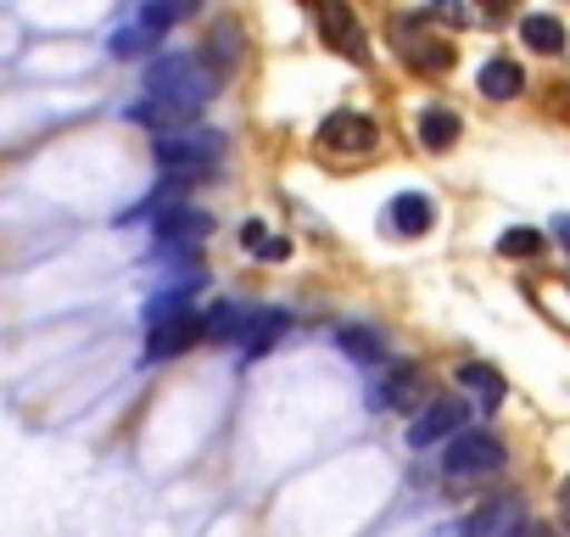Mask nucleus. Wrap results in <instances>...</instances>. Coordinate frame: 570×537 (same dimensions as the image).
Here are the masks:
<instances>
[{"mask_svg": "<svg viewBox=\"0 0 570 537\" xmlns=\"http://www.w3.org/2000/svg\"><path fill=\"white\" fill-rule=\"evenodd\" d=\"M459 387L475 398V409H498L509 398V381L492 364H459Z\"/></svg>", "mask_w": 570, "mask_h": 537, "instance_id": "ddd939ff", "label": "nucleus"}, {"mask_svg": "<svg viewBox=\"0 0 570 537\" xmlns=\"http://www.w3.org/2000/svg\"><path fill=\"white\" fill-rule=\"evenodd\" d=\"M320 29H325V46L353 57V62H370V46H364V29L347 7H320Z\"/></svg>", "mask_w": 570, "mask_h": 537, "instance_id": "1a4fd4ad", "label": "nucleus"}, {"mask_svg": "<svg viewBox=\"0 0 570 537\" xmlns=\"http://www.w3.org/2000/svg\"><path fill=\"white\" fill-rule=\"evenodd\" d=\"M431 537H464V531H459V526H442V531H431Z\"/></svg>", "mask_w": 570, "mask_h": 537, "instance_id": "5701e85b", "label": "nucleus"}, {"mask_svg": "<svg viewBox=\"0 0 570 537\" xmlns=\"http://www.w3.org/2000/svg\"><path fill=\"white\" fill-rule=\"evenodd\" d=\"M151 157L168 168V179L190 185V179H202V174H213V168L224 163V135H218V129L190 124V129L157 135V140H151Z\"/></svg>", "mask_w": 570, "mask_h": 537, "instance_id": "f03ea898", "label": "nucleus"}, {"mask_svg": "<svg viewBox=\"0 0 570 537\" xmlns=\"http://www.w3.org/2000/svg\"><path fill=\"white\" fill-rule=\"evenodd\" d=\"M381 146V124L370 113H331L320 124V152L325 157H370Z\"/></svg>", "mask_w": 570, "mask_h": 537, "instance_id": "39448f33", "label": "nucleus"}, {"mask_svg": "<svg viewBox=\"0 0 570 537\" xmlns=\"http://www.w3.org/2000/svg\"><path fill=\"white\" fill-rule=\"evenodd\" d=\"M559 526H564V531H570V476H564V481H559Z\"/></svg>", "mask_w": 570, "mask_h": 537, "instance_id": "412c9836", "label": "nucleus"}, {"mask_svg": "<svg viewBox=\"0 0 570 537\" xmlns=\"http://www.w3.org/2000/svg\"><path fill=\"white\" fill-rule=\"evenodd\" d=\"M146 46H157V40H151L140 23H124V29L112 35V46H107V51H112L118 62H129V57H146Z\"/></svg>", "mask_w": 570, "mask_h": 537, "instance_id": "f3484780", "label": "nucleus"}, {"mask_svg": "<svg viewBox=\"0 0 570 537\" xmlns=\"http://www.w3.org/2000/svg\"><path fill=\"white\" fill-rule=\"evenodd\" d=\"M525 520H531V504H525L520 492H492V498H481V504L470 509V520H464L459 531H464V537H520Z\"/></svg>", "mask_w": 570, "mask_h": 537, "instance_id": "423d86ee", "label": "nucleus"}, {"mask_svg": "<svg viewBox=\"0 0 570 537\" xmlns=\"http://www.w3.org/2000/svg\"><path fill=\"white\" fill-rule=\"evenodd\" d=\"M135 23H140L151 40H163V35L179 23V7H140V12H135Z\"/></svg>", "mask_w": 570, "mask_h": 537, "instance_id": "a211bd4d", "label": "nucleus"}, {"mask_svg": "<svg viewBox=\"0 0 570 537\" xmlns=\"http://www.w3.org/2000/svg\"><path fill=\"white\" fill-rule=\"evenodd\" d=\"M464 420H470V403H459V398H431V403L409 420V448H414V453L448 448V442L464 431Z\"/></svg>", "mask_w": 570, "mask_h": 537, "instance_id": "20e7f679", "label": "nucleus"}, {"mask_svg": "<svg viewBox=\"0 0 570 537\" xmlns=\"http://www.w3.org/2000/svg\"><path fill=\"white\" fill-rule=\"evenodd\" d=\"M218 90V74L190 57V51H168L146 68V101L129 107L135 124H151L157 135H174V129H190V118L213 101Z\"/></svg>", "mask_w": 570, "mask_h": 537, "instance_id": "f257e3e1", "label": "nucleus"}, {"mask_svg": "<svg viewBox=\"0 0 570 537\" xmlns=\"http://www.w3.org/2000/svg\"><path fill=\"white\" fill-rule=\"evenodd\" d=\"M520 40H525L531 51H542V57H559V51H564V23H559L553 12H525V18H520Z\"/></svg>", "mask_w": 570, "mask_h": 537, "instance_id": "2eb2a0df", "label": "nucleus"}, {"mask_svg": "<svg viewBox=\"0 0 570 537\" xmlns=\"http://www.w3.org/2000/svg\"><path fill=\"white\" fill-rule=\"evenodd\" d=\"M564 286H570V275H564Z\"/></svg>", "mask_w": 570, "mask_h": 537, "instance_id": "b1692460", "label": "nucleus"}, {"mask_svg": "<svg viewBox=\"0 0 570 537\" xmlns=\"http://www.w3.org/2000/svg\"><path fill=\"white\" fill-rule=\"evenodd\" d=\"M336 348H342L347 359H358V364H386V359H392L386 336L370 331V325H342V331H336Z\"/></svg>", "mask_w": 570, "mask_h": 537, "instance_id": "4468645a", "label": "nucleus"}, {"mask_svg": "<svg viewBox=\"0 0 570 537\" xmlns=\"http://www.w3.org/2000/svg\"><path fill=\"white\" fill-rule=\"evenodd\" d=\"M436 224V202L431 196H420V191H403V196H392V207H386V230L392 235H425Z\"/></svg>", "mask_w": 570, "mask_h": 537, "instance_id": "9d476101", "label": "nucleus"}, {"mask_svg": "<svg viewBox=\"0 0 570 537\" xmlns=\"http://www.w3.org/2000/svg\"><path fill=\"white\" fill-rule=\"evenodd\" d=\"M370 398H375V409H403V414H420V409L431 403V387H425V370H414V364H392V375H386Z\"/></svg>", "mask_w": 570, "mask_h": 537, "instance_id": "6e6552de", "label": "nucleus"}, {"mask_svg": "<svg viewBox=\"0 0 570 537\" xmlns=\"http://www.w3.org/2000/svg\"><path fill=\"white\" fill-rule=\"evenodd\" d=\"M553 235H559V241L570 246V213H564V218H553Z\"/></svg>", "mask_w": 570, "mask_h": 537, "instance_id": "4be33fe9", "label": "nucleus"}, {"mask_svg": "<svg viewBox=\"0 0 570 537\" xmlns=\"http://www.w3.org/2000/svg\"><path fill=\"white\" fill-rule=\"evenodd\" d=\"M240 246H246V252H263V246H268V230H263V218H246V230H240Z\"/></svg>", "mask_w": 570, "mask_h": 537, "instance_id": "aec40b11", "label": "nucleus"}, {"mask_svg": "<svg viewBox=\"0 0 570 537\" xmlns=\"http://www.w3.org/2000/svg\"><path fill=\"white\" fill-rule=\"evenodd\" d=\"M285 325H292V320H285L279 309L252 314V320H246V331H240V353H246V359H263V353H268V342H274Z\"/></svg>", "mask_w": 570, "mask_h": 537, "instance_id": "dca6fc26", "label": "nucleus"}, {"mask_svg": "<svg viewBox=\"0 0 570 537\" xmlns=\"http://www.w3.org/2000/svg\"><path fill=\"white\" fill-rule=\"evenodd\" d=\"M509 465V448H503V437L498 431H459L448 448H442V476L453 481V487H470V481H481V476H498Z\"/></svg>", "mask_w": 570, "mask_h": 537, "instance_id": "7ed1b4c3", "label": "nucleus"}, {"mask_svg": "<svg viewBox=\"0 0 570 537\" xmlns=\"http://www.w3.org/2000/svg\"><path fill=\"white\" fill-rule=\"evenodd\" d=\"M537 246H542V235H537V230H503V241H498V252H503V257H531Z\"/></svg>", "mask_w": 570, "mask_h": 537, "instance_id": "6ab92c4d", "label": "nucleus"}, {"mask_svg": "<svg viewBox=\"0 0 570 537\" xmlns=\"http://www.w3.org/2000/svg\"><path fill=\"white\" fill-rule=\"evenodd\" d=\"M475 90H481L487 101H514V96H525V68H520L514 57H492V62H481Z\"/></svg>", "mask_w": 570, "mask_h": 537, "instance_id": "9b49d317", "label": "nucleus"}, {"mask_svg": "<svg viewBox=\"0 0 570 537\" xmlns=\"http://www.w3.org/2000/svg\"><path fill=\"white\" fill-rule=\"evenodd\" d=\"M414 129H420V146H425V152H453L459 135H464V118H459L453 107H425Z\"/></svg>", "mask_w": 570, "mask_h": 537, "instance_id": "f8f14e48", "label": "nucleus"}, {"mask_svg": "<svg viewBox=\"0 0 570 537\" xmlns=\"http://www.w3.org/2000/svg\"><path fill=\"white\" fill-rule=\"evenodd\" d=\"M207 336V320L202 314H174V320H163V325H151V336H146V364H163V359H179L185 348H196Z\"/></svg>", "mask_w": 570, "mask_h": 537, "instance_id": "0eeeda50", "label": "nucleus"}]
</instances>
